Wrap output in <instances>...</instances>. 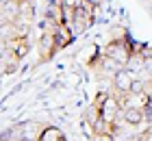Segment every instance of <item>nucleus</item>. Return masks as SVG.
I'll list each match as a JSON object with an SVG mask.
<instances>
[{
    "mask_svg": "<svg viewBox=\"0 0 152 141\" xmlns=\"http://www.w3.org/2000/svg\"><path fill=\"white\" fill-rule=\"evenodd\" d=\"M54 39H57V48L63 50V48H67L74 41V35H72L70 28H67V24H61V26H57V31H54Z\"/></svg>",
    "mask_w": 152,
    "mask_h": 141,
    "instance_id": "obj_8",
    "label": "nucleus"
},
{
    "mask_svg": "<svg viewBox=\"0 0 152 141\" xmlns=\"http://www.w3.org/2000/svg\"><path fill=\"white\" fill-rule=\"evenodd\" d=\"M133 83H135V78H133V74H130L126 67H122L120 72H115V76H113V89L120 96L130 94V91H133Z\"/></svg>",
    "mask_w": 152,
    "mask_h": 141,
    "instance_id": "obj_4",
    "label": "nucleus"
},
{
    "mask_svg": "<svg viewBox=\"0 0 152 141\" xmlns=\"http://www.w3.org/2000/svg\"><path fill=\"white\" fill-rule=\"evenodd\" d=\"M59 52L57 48V39H54V33H41V39H39V59L41 61H48L52 59L54 54Z\"/></svg>",
    "mask_w": 152,
    "mask_h": 141,
    "instance_id": "obj_5",
    "label": "nucleus"
},
{
    "mask_svg": "<svg viewBox=\"0 0 152 141\" xmlns=\"http://www.w3.org/2000/svg\"><path fill=\"white\" fill-rule=\"evenodd\" d=\"M46 126H41L39 122H28L20 126V132H22V141H39L41 132H44Z\"/></svg>",
    "mask_w": 152,
    "mask_h": 141,
    "instance_id": "obj_6",
    "label": "nucleus"
},
{
    "mask_svg": "<svg viewBox=\"0 0 152 141\" xmlns=\"http://www.w3.org/2000/svg\"><path fill=\"white\" fill-rule=\"evenodd\" d=\"M39 141H65L63 139V132H61V128H57V126H46L44 132H41Z\"/></svg>",
    "mask_w": 152,
    "mask_h": 141,
    "instance_id": "obj_10",
    "label": "nucleus"
},
{
    "mask_svg": "<svg viewBox=\"0 0 152 141\" xmlns=\"http://www.w3.org/2000/svg\"><path fill=\"white\" fill-rule=\"evenodd\" d=\"M120 117H122V122L124 124H128V126H139L146 122V113H141V111H135V109H122L120 113Z\"/></svg>",
    "mask_w": 152,
    "mask_h": 141,
    "instance_id": "obj_7",
    "label": "nucleus"
},
{
    "mask_svg": "<svg viewBox=\"0 0 152 141\" xmlns=\"http://www.w3.org/2000/svg\"><path fill=\"white\" fill-rule=\"evenodd\" d=\"M120 113H122V104H120V100H117L115 96L109 94V96H107V100L102 102V107H100V117L104 119V122L115 124V122H117V117H120Z\"/></svg>",
    "mask_w": 152,
    "mask_h": 141,
    "instance_id": "obj_3",
    "label": "nucleus"
},
{
    "mask_svg": "<svg viewBox=\"0 0 152 141\" xmlns=\"http://www.w3.org/2000/svg\"><path fill=\"white\" fill-rule=\"evenodd\" d=\"M46 20H48V22H52L54 26H61V24H65V15H63V4L50 2V4H48V11H46Z\"/></svg>",
    "mask_w": 152,
    "mask_h": 141,
    "instance_id": "obj_9",
    "label": "nucleus"
},
{
    "mask_svg": "<svg viewBox=\"0 0 152 141\" xmlns=\"http://www.w3.org/2000/svg\"><path fill=\"white\" fill-rule=\"evenodd\" d=\"M122 109H135V111H141V113H148L150 111V96L146 91H130L126 96H117Z\"/></svg>",
    "mask_w": 152,
    "mask_h": 141,
    "instance_id": "obj_2",
    "label": "nucleus"
},
{
    "mask_svg": "<svg viewBox=\"0 0 152 141\" xmlns=\"http://www.w3.org/2000/svg\"><path fill=\"white\" fill-rule=\"evenodd\" d=\"M109 37H111V41H124V39H128V33H126V28L117 26L109 31Z\"/></svg>",
    "mask_w": 152,
    "mask_h": 141,
    "instance_id": "obj_11",
    "label": "nucleus"
},
{
    "mask_svg": "<svg viewBox=\"0 0 152 141\" xmlns=\"http://www.w3.org/2000/svg\"><path fill=\"white\" fill-rule=\"evenodd\" d=\"M104 56L113 59L120 67H126V63L133 54V48H130V39H124V41H109L104 46Z\"/></svg>",
    "mask_w": 152,
    "mask_h": 141,
    "instance_id": "obj_1",
    "label": "nucleus"
}]
</instances>
